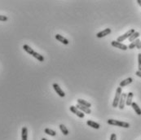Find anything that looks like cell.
I'll list each match as a JSON object with an SVG mask.
<instances>
[{
  "label": "cell",
  "mask_w": 141,
  "mask_h": 140,
  "mask_svg": "<svg viewBox=\"0 0 141 140\" xmlns=\"http://www.w3.org/2000/svg\"><path fill=\"white\" fill-rule=\"evenodd\" d=\"M78 104H80L82 106H84V107H87V108H89L90 107H92V104H90V103L86 101V100H82V98H79V100H78Z\"/></svg>",
  "instance_id": "16"
},
{
  "label": "cell",
  "mask_w": 141,
  "mask_h": 140,
  "mask_svg": "<svg viewBox=\"0 0 141 140\" xmlns=\"http://www.w3.org/2000/svg\"><path fill=\"white\" fill-rule=\"evenodd\" d=\"M135 74H136V76H138V77H141V72H139V71H137V72H135Z\"/></svg>",
  "instance_id": "26"
},
{
  "label": "cell",
  "mask_w": 141,
  "mask_h": 140,
  "mask_svg": "<svg viewBox=\"0 0 141 140\" xmlns=\"http://www.w3.org/2000/svg\"><path fill=\"white\" fill-rule=\"evenodd\" d=\"M131 107H132V108L134 109V111L136 112L137 115H139V116H140L141 115V109L139 108V107L138 106V104L135 102H133L131 103Z\"/></svg>",
  "instance_id": "15"
},
{
  "label": "cell",
  "mask_w": 141,
  "mask_h": 140,
  "mask_svg": "<svg viewBox=\"0 0 141 140\" xmlns=\"http://www.w3.org/2000/svg\"><path fill=\"white\" fill-rule=\"evenodd\" d=\"M52 86H53V88H54V90H55V91L58 94V95H59L60 97H62V98H63V97L65 96L64 92L61 90V88L60 87V86L58 85L57 83H54V84L52 85Z\"/></svg>",
  "instance_id": "8"
},
{
  "label": "cell",
  "mask_w": 141,
  "mask_h": 140,
  "mask_svg": "<svg viewBox=\"0 0 141 140\" xmlns=\"http://www.w3.org/2000/svg\"><path fill=\"white\" fill-rule=\"evenodd\" d=\"M136 48H137V49H141V41H140V43L138 45V46H137Z\"/></svg>",
  "instance_id": "27"
},
{
  "label": "cell",
  "mask_w": 141,
  "mask_h": 140,
  "mask_svg": "<svg viewBox=\"0 0 141 140\" xmlns=\"http://www.w3.org/2000/svg\"><path fill=\"white\" fill-rule=\"evenodd\" d=\"M59 127H60V129H61V132L63 133L64 135H68V134H69V130H68L67 128H66V126H64V125L61 124V125H60Z\"/></svg>",
  "instance_id": "21"
},
{
  "label": "cell",
  "mask_w": 141,
  "mask_h": 140,
  "mask_svg": "<svg viewBox=\"0 0 141 140\" xmlns=\"http://www.w3.org/2000/svg\"><path fill=\"white\" fill-rule=\"evenodd\" d=\"M69 110H70L73 113L75 114L76 116H78V117H80V118H83V117H84V113L82 112H81L79 109H78V108H76V106H70Z\"/></svg>",
  "instance_id": "5"
},
{
  "label": "cell",
  "mask_w": 141,
  "mask_h": 140,
  "mask_svg": "<svg viewBox=\"0 0 141 140\" xmlns=\"http://www.w3.org/2000/svg\"><path fill=\"white\" fill-rule=\"evenodd\" d=\"M56 39L58 40V42H61V43H63L64 45H68L69 44L68 39H66L64 37H63L61 34H56Z\"/></svg>",
  "instance_id": "11"
},
{
  "label": "cell",
  "mask_w": 141,
  "mask_h": 140,
  "mask_svg": "<svg viewBox=\"0 0 141 140\" xmlns=\"http://www.w3.org/2000/svg\"><path fill=\"white\" fill-rule=\"evenodd\" d=\"M44 132H45L47 134L51 135V136H56V131H55V130H52V129H49V128L45 129Z\"/></svg>",
  "instance_id": "22"
},
{
  "label": "cell",
  "mask_w": 141,
  "mask_h": 140,
  "mask_svg": "<svg viewBox=\"0 0 141 140\" xmlns=\"http://www.w3.org/2000/svg\"><path fill=\"white\" fill-rule=\"evenodd\" d=\"M23 49L24 51H26L28 54L29 55H33V53L34 52V51L33 50V48H31L29 45H24L23 46Z\"/></svg>",
  "instance_id": "20"
},
{
  "label": "cell",
  "mask_w": 141,
  "mask_h": 140,
  "mask_svg": "<svg viewBox=\"0 0 141 140\" xmlns=\"http://www.w3.org/2000/svg\"><path fill=\"white\" fill-rule=\"evenodd\" d=\"M21 140H28V129L26 126L21 129Z\"/></svg>",
  "instance_id": "12"
},
{
  "label": "cell",
  "mask_w": 141,
  "mask_h": 140,
  "mask_svg": "<svg viewBox=\"0 0 141 140\" xmlns=\"http://www.w3.org/2000/svg\"><path fill=\"white\" fill-rule=\"evenodd\" d=\"M133 96H134V94L132 93V92H129L127 94V100H126V104L127 106H131V103H133V102H132V98H133Z\"/></svg>",
  "instance_id": "14"
},
{
  "label": "cell",
  "mask_w": 141,
  "mask_h": 140,
  "mask_svg": "<svg viewBox=\"0 0 141 140\" xmlns=\"http://www.w3.org/2000/svg\"><path fill=\"white\" fill-rule=\"evenodd\" d=\"M127 96V94H126V93H122V95H121L119 104H118V108H119L121 110H122V109L124 108V107H125V105H126Z\"/></svg>",
  "instance_id": "6"
},
{
  "label": "cell",
  "mask_w": 141,
  "mask_h": 140,
  "mask_svg": "<svg viewBox=\"0 0 141 140\" xmlns=\"http://www.w3.org/2000/svg\"><path fill=\"white\" fill-rule=\"evenodd\" d=\"M110 34H111V29L109 28H107V29H104L103 31L99 32L98 34H96V37L98 38H104V37H105L107 35H109Z\"/></svg>",
  "instance_id": "7"
},
{
  "label": "cell",
  "mask_w": 141,
  "mask_h": 140,
  "mask_svg": "<svg viewBox=\"0 0 141 140\" xmlns=\"http://www.w3.org/2000/svg\"><path fill=\"white\" fill-rule=\"evenodd\" d=\"M132 81H133V78L132 77H128V78H127V79H125V80H123V81H122L121 82H120V87H125V86H128V85H130V83H132Z\"/></svg>",
  "instance_id": "9"
},
{
  "label": "cell",
  "mask_w": 141,
  "mask_h": 140,
  "mask_svg": "<svg viewBox=\"0 0 141 140\" xmlns=\"http://www.w3.org/2000/svg\"><path fill=\"white\" fill-rule=\"evenodd\" d=\"M139 43H140V40L139 39H136V40L134 41V42L130 43V44L128 46V49H134L135 47H137Z\"/></svg>",
  "instance_id": "18"
},
{
  "label": "cell",
  "mask_w": 141,
  "mask_h": 140,
  "mask_svg": "<svg viewBox=\"0 0 141 140\" xmlns=\"http://www.w3.org/2000/svg\"><path fill=\"white\" fill-rule=\"evenodd\" d=\"M110 140H117V135L115 134H112L110 136Z\"/></svg>",
  "instance_id": "25"
},
{
  "label": "cell",
  "mask_w": 141,
  "mask_h": 140,
  "mask_svg": "<svg viewBox=\"0 0 141 140\" xmlns=\"http://www.w3.org/2000/svg\"><path fill=\"white\" fill-rule=\"evenodd\" d=\"M139 35H140V34H139V32H135L134 34H132V35L128 38V39H129V42H131V43H132V42H134L135 40L138 39V38L139 37Z\"/></svg>",
  "instance_id": "19"
},
{
  "label": "cell",
  "mask_w": 141,
  "mask_h": 140,
  "mask_svg": "<svg viewBox=\"0 0 141 140\" xmlns=\"http://www.w3.org/2000/svg\"><path fill=\"white\" fill-rule=\"evenodd\" d=\"M76 108L78 109H79L81 112H82L83 113H87V114H90V113H92V110H90L89 108H87V107H84V106H82L80 104H77Z\"/></svg>",
  "instance_id": "10"
},
{
  "label": "cell",
  "mask_w": 141,
  "mask_h": 140,
  "mask_svg": "<svg viewBox=\"0 0 141 140\" xmlns=\"http://www.w3.org/2000/svg\"><path fill=\"white\" fill-rule=\"evenodd\" d=\"M41 140H47V138H43L42 139H41Z\"/></svg>",
  "instance_id": "29"
},
{
  "label": "cell",
  "mask_w": 141,
  "mask_h": 140,
  "mask_svg": "<svg viewBox=\"0 0 141 140\" xmlns=\"http://www.w3.org/2000/svg\"><path fill=\"white\" fill-rule=\"evenodd\" d=\"M7 17L6 15H0V21H7Z\"/></svg>",
  "instance_id": "24"
},
{
  "label": "cell",
  "mask_w": 141,
  "mask_h": 140,
  "mask_svg": "<svg viewBox=\"0 0 141 140\" xmlns=\"http://www.w3.org/2000/svg\"><path fill=\"white\" fill-rule=\"evenodd\" d=\"M32 55L34 56L35 59H37L38 61H40V62H43V61H44V57H43L42 55H40L39 53L36 52V51H34V53H33Z\"/></svg>",
  "instance_id": "17"
},
{
  "label": "cell",
  "mask_w": 141,
  "mask_h": 140,
  "mask_svg": "<svg viewBox=\"0 0 141 140\" xmlns=\"http://www.w3.org/2000/svg\"><path fill=\"white\" fill-rule=\"evenodd\" d=\"M111 45L113 47L118 48V49H120V50H122V51H127V49H128V46L127 45L123 44L122 43H118V42H117V41H112Z\"/></svg>",
  "instance_id": "4"
},
{
  "label": "cell",
  "mask_w": 141,
  "mask_h": 140,
  "mask_svg": "<svg viewBox=\"0 0 141 140\" xmlns=\"http://www.w3.org/2000/svg\"><path fill=\"white\" fill-rule=\"evenodd\" d=\"M135 32V30L134 29H130V30H128L126 34H124L123 35H121V36H119L118 38V39H117V42H118V43H121V42H123V41H125L126 39H127V38H129L132 34H134V33Z\"/></svg>",
  "instance_id": "3"
},
{
  "label": "cell",
  "mask_w": 141,
  "mask_h": 140,
  "mask_svg": "<svg viewBox=\"0 0 141 140\" xmlns=\"http://www.w3.org/2000/svg\"><path fill=\"white\" fill-rule=\"evenodd\" d=\"M138 71L141 72V53L138 55Z\"/></svg>",
  "instance_id": "23"
},
{
  "label": "cell",
  "mask_w": 141,
  "mask_h": 140,
  "mask_svg": "<svg viewBox=\"0 0 141 140\" xmlns=\"http://www.w3.org/2000/svg\"><path fill=\"white\" fill-rule=\"evenodd\" d=\"M137 3H138V4L141 7V0H137Z\"/></svg>",
  "instance_id": "28"
},
{
  "label": "cell",
  "mask_w": 141,
  "mask_h": 140,
  "mask_svg": "<svg viewBox=\"0 0 141 140\" xmlns=\"http://www.w3.org/2000/svg\"><path fill=\"white\" fill-rule=\"evenodd\" d=\"M122 87H118L117 90H116V94H115V97H114V100L113 101V108H117L118 107L119 104V101H120V98L122 95Z\"/></svg>",
  "instance_id": "2"
},
{
  "label": "cell",
  "mask_w": 141,
  "mask_h": 140,
  "mask_svg": "<svg viewBox=\"0 0 141 140\" xmlns=\"http://www.w3.org/2000/svg\"><path fill=\"white\" fill-rule=\"evenodd\" d=\"M87 125L88 126H90L92 128H94V129H99V127H100L99 124H98L97 122H95V121H90V120H88V121H87Z\"/></svg>",
  "instance_id": "13"
},
{
  "label": "cell",
  "mask_w": 141,
  "mask_h": 140,
  "mask_svg": "<svg viewBox=\"0 0 141 140\" xmlns=\"http://www.w3.org/2000/svg\"><path fill=\"white\" fill-rule=\"evenodd\" d=\"M107 123L110 126H119V127H123V128H129L130 124L128 122L125 121H120L118 120H113V119H109L107 121Z\"/></svg>",
  "instance_id": "1"
}]
</instances>
